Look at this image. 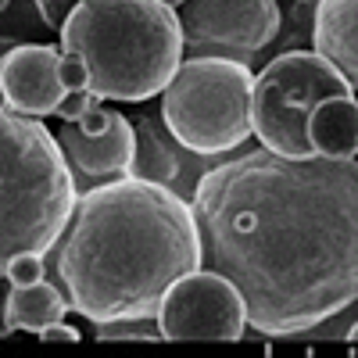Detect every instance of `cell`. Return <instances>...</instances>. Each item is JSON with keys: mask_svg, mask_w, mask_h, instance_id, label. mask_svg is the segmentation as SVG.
I'll list each match as a JSON object with an SVG mask.
<instances>
[{"mask_svg": "<svg viewBox=\"0 0 358 358\" xmlns=\"http://www.w3.org/2000/svg\"><path fill=\"white\" fill-rule=\"evenodd\" d=\"M204 265L244 297L248 326L294 337L358 301V162L251 151L194 190Z\"/></svg>", "mask_w": 358, "mask_h": 358, "instance_id": "6da1fadb", "label": "cell"}, {"mask_svg": "<svg viewBox=\"0 0 358 358\" xmlns=\"http://www.w3.org/2000/svg\"><path fill=\"white\" fill-rule=\"evenodd\" d=\"M201 265L194 204L136 176L79 194L57 241V280L94 326L158 315L165 290Z\"/></svg>", "mask_w": 358, "mask_h": 358, "instance_id": "7a4b0ae2", "label": "cell"}, {"mask_svg": "<svg viewBox=\"0 0 358 358\" xmlns=\"http://www.w3.org/2000/svg\"><path fill=\"white\" fill-rule=\"evenodd\" d=\"M62 54H79L101 101H147L183 65V29L162 0H79L57 29Z\"/></svg>", "mask_w": 358, "mask_h": 358, "instance_id": "3957f363", "label": "cell"}, {"mask_svg": "<svg viewBox=\"0 0 358 358\" xmlns=\"http://www.w3.org/2000/svg\"><path fill=\"white\" fill-rule=\"evenodd\" d=\"M76 197L57 136L40 118L0 108V276L18 255L57 248Z\"/></svg>", "mask_w": 358, "mask_h": 358, "instance_id": "277c9868", "label": "cell"}, {"mask_svg": "<svg viewBox=\"0 0 358 358\" xmlns=\"http://www.w3.org/2000/svg\"><path fill=\"white\" fill-rule=\"evenodd\" d=\"M255 72L236 57H187L162 90V122L194 155H226L241 147L251 126Z\"/></svg>", "mask_w": 358, "mask_h": 358, "instance_id": "5b68a950", "label": "cell"}, {"mask_svg": "<svg viewBox=\"0 0 358 358\" xmlns=\"http://www.w3.org/2000/svg\"><path fill=\"white\" fill-rule=\"evenodd\" d=\"M337 94H351V83L315 50H287L273 57L251 86L255 136L280 158H319L308 140V115L319 101Z\"/></svg>", "mask_w": 358, "mask_h": 358, "instance_id": "8992f818", "label": "cell"}, {"mask_svg": "<svg viewBox=\"0 0 358 358\" xmlns=\"http://www.w3.org/2000/svg\"><path fill=\"white\" fill-rule=\"evenodd\" d=\"M179 15L183 54L190 57H251L280 33L276 0H187Z\"/></svg>", "mask_w": 358, "mask_h": 358, "instance_id": "52a82bcc", "label": "cell"}, {"mask_svg": "<svg viewBox=\"0 0 358 358\" xmlns=\"http://www.w3.org/2000/svg\"><path fill=\"white\" fill-rule=\"evenodd\" d=\"M158 326L165 341H241L248 330V308L222 273L194 268L165 290Z\"/></svg>", "mask_w": 358, "mask_h": 358, "instance_id": "ba28073f", "label": "cell"}, {"mask_svg": "<svg viewBox=\"0 0 358 358\" xmlns=\"http://www.w3.org/2000/svg\"><path fill=\"white\" fill-rule=\"evenodd\" d=\"M57 62H62V47L47 43L8 50L0 57V101H4V108L29 118L54 115L65 97V86L57 79Z\"/></svg>", "mask_w": 358, "mask_h": 358, "instance_id": "9c48e42d", "label": "cell"}, {"mask_svg": "<svg viewBox=\"0 0 358 358\" xmlns=\"http://www.w3.org/2000/svg\"><path fill=\"white\" fill-rule=\"evenodd\" d=\"M57 143L65 147V158L90 179L126 176L136 151V126L126 122V115L111 111L104 133H83L76 122H65V129L57 133Z\"/></svg>", "mask_w": 358, "mask_h": 358, "instance_id": "30bf717a", "label": "cell"}, {"mask_svg": "<svg viewBox=\"0 0 358 358\" xmlns=\"http://www.w3.org/2000/svg\"><path fill=\"white\" fill-rule=\"evenodd\" d=\"M312 47L358 90V0H319L312 8Z\"/></svg>", "mask_w": 358, "mask_h": 358, "instance_id": "8fae6325", "label": "cell"}, {"mask_svg": "<svg viewBox=\"0 0 358 358\" xmlns=\"http://www.w3.org/2000/svg\"><path fill=\"white\" fill-rule=\"evenodd\" d=\"M308 140L322 158L358 155V101L351 94L326 97L308 115Z\"/></svg>", "mask_w": 358, "mask_h": 358, "instance_id": "7c38bea8", "label": "cell"}, {"mask_svg": "<svg viewBox=\"0 0 358 358\" xmlns=\"http://www.w3.org/2000/svg\"><path fill=\"white\" fill-rule=\"evenodd\" d=\"M69 308L72 305L65 301V294L50 287L47 280L29 283V287H11L4 297V326H8V334H15V330L40 334L43 326L65 319Z\"/></svg>", "mask_w": 358, "mask_h": 358, "instance_id": "4fadbf2b", "label": "cell"}, {"mask_svg": "<svg viewBox=\"0 0 358 358\" xmlns=\"http://www.w3.org/2000/svg\"><path fill=\"white\" fill-rule=\"evenodd\" d=\"M126 176L151 179V183H165V187L179 176V155L172 151V143L162 136L158 122H151V118H143L136 126V151Z\"/></svg>", "mask_w": 358, "mask_h": 358, "instance_id": "5bb4252c", "label": "cell"}, {"mask_svg": "<svg viewBox=\"0 0 358 358\" xmlns=\"http://www.w3.org/2000/svg\"><path fill=\"white\" fill-rule=\"evenodd\" d=\"M97 341H165V337L158 315H129V319L97 322Z\"/></svg>", "mask_w": 358, "mask_h": 358, "instance_id": "9a60e30c", "label": "cell"}, {"mask_svg": "<svg viewBox=\"0 0 358 358\" xmlns=\"http://www.w3.org/2000/svg\"><path fill=\"white\" fill-rule=\"evenodd\" d=\"M8 280L11 287H29L43 280V255H18L8 265Z\"/></svg>", "mask_w": 358, "mask_h": 358, "instance_id": "2e32d148", "label": "cell"}, {"mask_svg": "<svg viewBox=\"0 0 358 358\" xmlns=\"http://www.w3.org/2000/svg\"><path fill=\"white\" fill-rule=\"evenodd\" d=\"M57 79H62L65 94H72V90H90V72H86V62L79 54H62V62H57Z\"/></svg>", "mask_w": 358, "mask_h": 358, "instance_id": "e0dca14e", "label": "cell"}, {"mask_svg": "<svg viewBox=\"0 0 358 358\" xmlns=\"http://www.w3.org/2000/svg\"><path fill=\"white\" fill-rule=\"evenodd\" d=\"M97 101H101V97L94 94V90H72V94L62 97V104H57L54 115H62L65 122H79L90 108H97Z\"/></svg>", "mask_w": 358, "mask_h": 358, "instance_id": "ac0fdd59", "label": "cell"}, {"mask_svg": "<svg viewBox=\"0 0 358 358\" xmlns=\"http://www.w3.org/2000/svg\"><path fill=\"white\" fill-rule=\"evenodd\" d=\"M76 4H79V0H36V11H40V18H43L50 29H62Z\"/></svg>", "mask_w": 358, "mask_h": 358, "instance_id": "d6986e66", "label": "cell"}, {"mask_svg": "<svg viewBox=\"0 0 358 358\" xmlns=\"http://www.w3.org/2000/svg\"><path fill=\"white\" fill-rule=\"evenodd\" d=\"M108 122H111V111H108V108H90L76 126H79L83 133H104Z\"/></svg>", "mask_w": 358, "mask_h": 358, "instance_id": "ffe728a7", "label": "cell"}, {"mask_svg": "<svg viewBox=\"0 0 358 358\" xmlns=\"http://www.w3.org/2000/svg\"><path fill=\"white\" fill-rule=\"evenodd\" d=\"M40 341H79V330L76 326H69L65 319H57V322H50V326H43L40 330Z\"/></svg>", "mask_w": 358, "mask_h": 358, "instance_id": "44dd1931", "label": "cell"}, {"mask_svg": "<svg viewBox=\"0 0 358 358\" xmlns=\"http://www.w3.org/2000/svg\"><path fill=\"white\" fill-rule=\"evenodd\" d=\"M348 341H351V344H358V322H355L351 330H348Z\"/></svg>", "mask_w": 358, "mask_h": 358, "instance_id": "7402d4cb", "label": "cell"}, {"mask_svg": "<svg viewBox=\"0 0 358 358\" xmlns=\"http://www.w3.org/2000/svg\"><path fill=\"white\" fill-rule=\"evenodd\" d=\"M162 4H169V8H176V11H179V8L187 4V0H162Z\"/></svg>", "mask_w": 358, "mask_h": 358, "instance_id": "603a6c76", "label": "cell"}, {"mask_svg": "<svg viewBox=\"0 0 358 358\" xmlns=\"http://www.w3.org/2000/svg\"><path fill=\"white\" fill-rule=\"evenodd\" d=\"M297 4H305V8H315V4H319V0H297Z\"/></svg>", "mask_w": 358, "mask_h": 358, "instance_id": "cb8c5ba5", "label": "cell"}, {"mask_svg": "<svg viewBox=\"0 0 358 358\" xmlns=\"http://www.w3.org/2000/svg\"><path fill=\"white\" fill-rule=\"evenodd\" d=\"M8 4H11V0H0V11H4V8H8Z\"/></svg>", "mask_w": 358, "mask_h": 358, "instance_id": "d4e9b609", "label": "cell"}]
</instances>
